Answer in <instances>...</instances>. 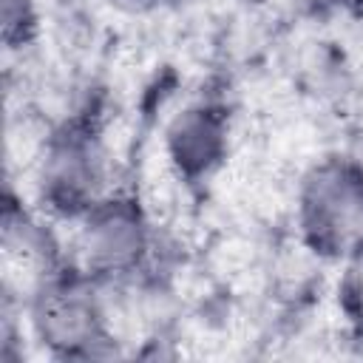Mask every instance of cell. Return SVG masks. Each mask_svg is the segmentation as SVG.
Masks as SVG:
<instances>
[{
    "instance_id": "cell-1",
    "label": "cell",
    "mask_w": 363,
    "mask_h": 363,
    "mask_svg": "<svg viewBox=\"0 0 363 363\" xmlns=\"http://www.w3.org/2000/svg\"><path fill=\"white\" fill-rule=\"evenodd\" d=\"M34 337L57 357H99L108 354L105 309L85 278L45 275L28 303Z\"/></svg>"
},
{
    "instance_id": "cell-2",
    "label": "cell",
    "mask_w": 363,
    "mask_h": 363,
    "mask_svg": "<svg viewBox=\"0 0 363 363\" xmlns=\"http://www.w3.org/2000/svg\"><path fill=\"white\" fill-rule=\"evenodd\" d=\"M105 150L91 125L60 128L40 162V193L43 201L68 218H82L105 193Z\"/></svg>"
},
{
    "instance_id": "cell-3",
    "label": "cell",
    "mask_w": 363,
    "mask_h": 363,
    "mask_svg": "<svg viewBox=\"0 0 363 363\" xmlns=\"http://www.w3.org/2000/svg\"><path fill=\"white\" fill-rule=\"evenodd\" d=\"M79 252L91 278H128L150 252V227L133 199L105 196L82 216Z\"/></svg>"
},
{
    "instance_id": "cell-4",
    "label": "cell",
    "mask_w": 363,
    "mask_h": 363,
    "mask_svg": "<svg viewBox=\"0 0 363 363\" xmlns=\"http://www.w3.org/2000/svg\"><path fill=\"white\" fill-rule=\"evenodd\" d=\"M363 187V170L343 159H329L315 164L298 199V218L303 238L326 255H346L349 224L357 193Z\"/></svg>"
},
{
    "instance_id": "cell-5",
    "label": "cell",
    "mask_w": 363,
    "mask_h": 363,
    "mask_svg": "<svg viewBox=\"0 0 363 363\" xmlns=\"http://www.w3.org/2000/svg\"><path fill=\"white\" fill-rule=\"evenodd\" d=\"M227 116L210 102H196L179 111L164 130L170 164L184 179L210 176L227 156Z\"/></svg>"
},
{
    "instance_id": "cell-6",
    "label": "cell",
    "mask_w": 363,
    "mask_h": 363,
    "mask_svg": "<svg viewBox=\"0 0 363 363\" xmlns=\"http://www.w3.org/2000/svg\"><path fill=\"white\" fill-rule=\"evenodd\" d=\"M337 301L346 320L363 332V247H352L343 255V272L337 284Z\"/></svg>"
},
{
    "instance_id": "cell-7",
    "label": "cell",
    "mask_w": 363,
    "mask_h": 363,
    "mask_svg": "<svg viewBox=\"0 0 363 363\" xmlns=\"http://www.w3.org/2000/svg\"><path fill=\"white\" fill-rule=\"evenodd\" d=\"M34 6H37V0H0L3 34L9 43L26 40V34L34 26Z\"/></svg>"
},
{
    "instance_id": "cell-8",
    "label": "cell",
    "mask_w": 363,
    "mask_h": 363,
    "mask_svg": "<svg viewBox=\"0 0 363 363\" xmlns=\"http://www.w3.org/2000/svg\"><path fill=\"white\" fill-rule=\"evenodd\" d=\"M352 247H363V187L357 193V201H354V210H352V224H349V250Z\"/></svg>"
},
{
    "instance_id": "cell-9",
    "label": "cell",
    "mask_w": 363,
    "mask_h": 363,
    "mask_svg": "<svg viewBox=\"0 0 363 363\" xmlns=\"http://www.w3.org/2000/svg\"><path fill=\"white\" fill-rule=\"evenodd\" d=\"M312 3H318V0H312Z\"/></svg>"
}]
</instances>
